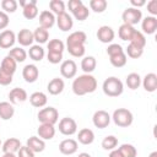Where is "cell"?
I'll return each mask as SVG.
<instances>
[{"label":"cell","mask_w":157,"mask_h":157,"mask_svg":"<svg viewBox=\"0 0 157 157\" xmlns=\"http://www.w3.org/2000/svg\"><path fill=\"white\" fill-rule=\"evenodd\" d=\"M97 90V80L91 74H83L77 76L72 81V92L76 96H85Z\"/></svg>","instance_id":"cell-1"},{"label":"cell","mask_w":157,"mask_h":157,"mask_svg":"<svg viewBox=\"0 0 157 157\" xmlns=\"http://www.w3.org/2000/svg\"><path fill=\"white\" fill-rule=\"evenodd\" d=\"M102 90H103L104 94L108 96V97H118V96H120L123 93L124 85L118 77L110 76V77H107L103 81Z\"/></svg>","instance_id":"cell-2"},{"label":"cell","mask_w":157,"mask_h":157,"mask_svg":"<svg viewBox=\"0 0 157 157\" xmlns=\"http://www.w3.org/2000/svg\"><path fill=\"white\" fill-rule=\"evenodd\" d=\"M110 118L113 119L114 124L120 126V128H128L134 121L132 113L129 109H126V108H118V109H115Z\"/></svg>","instance_id":"cell-3"},{"label":"cell","mask_w":157,"mask_h":157,"mask_svg":"<svg viewBox=\"0 0 157 157\" xmlns=\"http://www.w3.org/2000/svg\"><path fill=\"white\" fill-rule=\"evenodd\" d=\"M37 117H38V120L40 121V124H52V125H54L59 120V112L54 107H45V108H42L38 112Z\"/></svg>","instance_id":"cell-4"},{"label":"cell","mask_w":157,"mask_h":157,"mask_svg":"<svg viewBox=\"0 0 157 157\" xmlns=\"http://www.w3.org/2000/svg\"><path fill=\"white\" fill-rule=\"evenodd\" d=\"M121 18L124 21L125 25L129 26H134L136 23H139L142 20V12L140 9H135V7H126L123 13H121Z\"/></svg>","instance_id":"cell-5"},{"label":"cell","mask_w":157,"mask_h":157,"mask_svg":"<svg viewBox=\"0 0 157 157\" xmlns=\"http://www.w3.org/2000/svg\"><path fill=\"white\" fill-rule=\"evenodd\" d=\"M22 6V15L27 20H33L38 16V7L36 0H20Z\"/></svg>","instance_id":"cell-6"},{"label":"cell","mask_w":157,"mask_h":157,"mask_svg":"<svg viewBox=\"0 0 157 157\" xmlns=\"http://www.w3.org/2000/svg\"><path fill=\"white\" fill-rule=\"evenodd\" d=\"M59 131L65 135V136H71L74 134H76L77 131V124L76 121L70 118V117H65L59 121Z\"/></svg>","instance_id":"cell-7"},{"label":"cell","mask_w":157,"mask_h":157,"mask_svg":"<svg viewBox=\"0 0 157 157\" xmlns=\"http://www.w3.org/2000/svg\"><path fill=\"white\" fill-rule=\"evenodd\" d=\"M110 119H112V118H110L109 113L105 112V110H103V109L94 112V114H93V117H92L93 125H94L96 128H98V129H104V128H107V126L109 125V123H110Z\"/></svg>","instance_id":"cell-8"},{"label":"cell","mask_w":157,"mask_h":157,"mask_svg":"<svg viewBox=\"0 0 157 157\" xmlns=\"http://www.w3.org/2000/svg\"><path fill=\"white\" fill-rule=\"evenodd\" d=\"M60 74L65 78H72V77H75L76 74H77V65H76V63L74 60H71V59H67V60L61 61Z\"/></svg>","instance_id":"cell-9"},{"label":"cell","mask_w":157,"mask_h":157,"mask_svg":"<svg viewBox=\"0 0 157 157\" xmlns=\"http://www.w3.org/2000/svg\"><path fill=\"white\" fill-rule=\"evenodd\" d=\"M115 37L114 29L109 26H101L97 31V39L101 43H112Z\"/></svg>","instance_id":"cell-10"},{"label":"cell","mask_w":157,"mask_h":157,"mask_svg":"<svg viewBox=\"0 0 157 157\" xmlns=\"http://www.w3.org/2000/svg\"><path fill=\"white\" fill-rule=\"evenodd\" d=\"M38 76H39V70H38V67L34 64H27L22 69V77L28 83L36 82L37 78H38Z\"/></svg>","instance_id":"cell-11"},{"label":"cell","mask_w":157,"mask_h":157,"mask_svg":"<svg viewBox=\"0 0 157 157\" xmlns=\"http://www.w3.org/2000/svg\"><path fill=\"white\" fill-rule=\"evenodd\" d=\"M77 148H78V142L74 139H65L59 144V151L66 156L74 155L77 151Z\"/></svg>","instance_id":"cell-12"},{"label":"cell","mask_w":157,"mask_h":157,"mask_svg":"<svg viewBox=\"0 0 157 157\" xmlns=\"http://www.w3.org/2000/svg\"><path fill=\"white\" fill-rule=\"evenodd\" d=\"M55 23L58 25L59 29H61L63 32H67L74 27V20L66 11L64 13H60V15L56 16Z\"/></svg>","instance_id":"cell-13"},{"label":"cell","mask_w":157,"mask_h":157,"mask_svg":"<svg viewBox=\"0 0 157 157\" xmlns=\"http://www.w3.org/2000/svg\"><path fill=\"white\" fill-rule=\"evenodd\" d=\"M28 98L27 96V92L23 90V88H20V87H15L10 91L9 93V99H10V103L13 105V104H21L23 102H26Z\"/></svg>","instance_id":"cell-14"},{"label":"cell","mask_w":157,"mask_h":157,"mask_svg":"<svg viewBox=\"0 0 157 157\" xmlns=\"http://www.w3.org/2000/svg\"><path fill=\"white\" fill-rule=\"evenodd\" d=\"M16 42V34L11 29H4L0 33V48L9 49L11 48Z\"/></svg>","instance_id":"cell-15"},{"label":"cell","mask_w":157,"mask_h":157,"mask_svg":"<svg viewBox=\"0 0 157 157\" xmlns=\"http://www.w3.org/2000/svg\"><path fill=\"white\" fill-rule=\"evenodd\" d=\"M55 21H56V17L53 12H50L49 10H43L40 13H39V27L42 28H45V29H49L52 28L54 25H55Z\"/></svg>","instance_id":"cell-16"},{"label":"cell","mask_w":157,"mask_h":157,"mask_svg":"<svg viewBox=\"0 0 157 157\" xmlns=\"http://www.w3.org/2000/svg\"><path fill=\"white\" fill-rule=\"evenodd\" d=\"M16 40H17V42L20 43V45H22V47H31L32 43L34 42L33 32H31V31L27 29V28H22V29H20V32L17 33Z\"/></svg>","instance_id":"cell-17"},{"label":"cell","mask_w":157,"mask_h":157,"mask_svg":"<svg viewBox=\"0 0 157 157\" xmlns=\"http://www.w3.org/2000/svg\"><path fill=\"white\" fill-rule=\"evenodd\" d=\"M141 85L144 86L145 91L152 93L157 90V75L155 72H148L141 80Z\"/></svg>","instance_id":"cell-18"},{"label":"cell","mask_w":157,"mask_h":157,"mask_svg":"<svg viewBox=\"0 0 157 157\" xmlns=\"http://www.w3.org/2000/svg\"><path fill=\"white\" fill-rule=\"evenodd\" d=\"M142 32L146 34H153L157 29V18L155 16H146L141 20Z\"/></svg>","instance_id":"cell-19"},{"label":"cell","mask_w":157,"mask_h":157,"mask_svg":"<svg viewBox=\"0 0 157 157\" xmlns=\"http://www.w3.org/2000/svg\"><path fill=\"white\" fill-rule=\"evenodd\" d=\"M64 87H65V83H64V80L63 78H59V77H54L49 81L48 86H47V90L50 94L53 96H58L63 91H64Z\"/></svg>","instance_id":"cell-20"},{"label":"cell","mask_w":157,"mask_h":157,"mask_svg":"<svg viewBox=\"0 0 157 157\" xmlns=\"http://www.w3.org/2000/svg\"><path fill=\"white\" fill-rule=\"evenodd\" d=\"M37 132L38 137H40L42 140H52L55 136V128L52 124H40Z\"/></svg>","instance_id":"cell-21"},{"label":"cell","mask_w":157,"mask_h":157,"mask_svg":"<svg viewBox=\"0 0 157 157\" xmlns=\"http://www.w3.org/2000/svg\"><path fill=\"white\" fill-rule=\"evenodd\" d=\"M21 141L16 137H10L7 139L2 145H1V148H2V152L4 153H16L20 147H21Z\"/></svg>","instance_id":"cell-22"},{"label":"cell","mask_w":157,"mask_h":157,"mask_svg":"<svg viewBox=\"0 0 157 157\" xmlns=\"http://www.w3.org/2000/svg\"><path fill=\"white\" fill-rule=\"evenodd\" d=\"M26 146L29 147V150H32L34 153H38V152L44 151V148H45V142H44V140H42V139L38 137V136H31L29 139H27Z\"/></svg>","instance_id":"cell-23"},{"label":"cell","mask_w":157,"mask_h":157,"mask_svg":"<svg viewBox=\"0 0 157 157\" xmlns=\"http://www.w3.org/2000/svg\"><path fill=\"white\" fill-rule=\"evenodd\" d=\"M94 141V132L88 129V128H83L78 131L77 134V142L82 144V145H91Z\"/></svg>","instance_id":"cell-24"},{"label":"cell","mask_w":157,"mask_h":157,"mask_svg":"<svg viewBox=\"0 0 157 157\" xmlns=\"http://www.w3.org/2000/svg\"><path fill=\"white\" fill-rule=\"evenodd\" d=\"M48 102V98H47V94L43 93V92H33L31 96H29V103L36 107V108H42L47 104Z\"/></svg>","instance_id":"cell-25"},{"label":"cell","mask_w":157,"mask_h":157,"mask_svg":"<svg viewBox=\"0 0 157 157\" xmlns=\"http://www.w3.org/2000/svg\"><path fill=\"white\" fill-rule=\"evenodd\" d=\"M15 108L10 102H0V119L9 120L13 117Z\"/></svg>","instance_id":"cell-26"},{"label":"cell","mask_w":157,"mask_h":157,"mask_svg":"<svg viewBox=\"0 0 157 157\" xmlns=\"http://www.w3.org/2000/svg\"><path fill=\"white\" fill-rule=\"evenodd\" d=\"M87 36L83 31H75L66 38V44H85Z\"/></svg>","instance_id":"cell-27"},{"label":"cell","mask_w":157,"mask_h":157,"mask_svg":"<svg viewBox=\"0 0 157 157\" xmlns=\"http://www.w3.org/2000/svg\"><path fill=\"white\" fill-rule=\"evenodd\" d=\"M135 31L136 29L134 28V26H129V25L123 23L119 27V29H118V36H119V38L121 40H126V42L129 40L130 42V39H131V37H132V34H134Z\"/></svg>","instance_id":"cell-28"},{"label":"cell","mask_w":157,"mask_h":157,"mask_svg":"<svg viewBox=\"0 0 157 157\" xmlns=\"http://www.w3.org/2000/svg\"><path fill=\"white\" fill-rule=\"evenodd\" d=\"M27 54L29 55V58H31L33 61H40V60L44 58L45 52H44V49L42 48V45L34 44V45H31V47H29V50H28Z\"/></svg>","instance_id":"cell-29"},{"label":"cell","mask_w":157,"mask_h":157,"mask_svg":"<svg viewBox=\"0 0 157 157\" xmlns=\"http://www.w3.org/2000/svg\"><path fill=\"white\" fill-rule=\"evenodd\" d=\"M0 69H2L5 72H7V74H10V75H13L15 71H16V69H17V63H16L11 56L6 55V56L2 59V61H1Z\"/></svg>","instance_id":"cell-30"},{"label":"cell","mask_w":157,"mask_h":157,"mask_svg":"<svg viewBox=\"0 0 157 157\" xmlns=\"http://www.w3.org/2000/svg\"><path fill=\"white\" fill-rule=\"evenodd\" d=\"M97 66V61H96V58L94 56H85L82 60H81V69L83 70L85 74H91L92 71H94Z\"/></svg>","instance_id":"cell-31"},{"label":"cell","mask_w":157,"mask_h":157,"mask_svg":"<svg viewBox=\"0 0 157 157\" xmlns=\"http://www.w3.org/2000/svg\"><path fill=\"white\" fill-rule=\"evenodd\" d=\"M7 55L11 56L16 63H23L27 58V52L21 47H15V48L10 49Z\"/></svg>","instance_id":"cell-32"},{"label":"cell","mask_w":157,"mask_h":157,"mask_svg":"<svg viewBox=\"0 0 157 157\" xmlns=\"http://www.w3.org/2000/svg\"><path fill=\"white\" fill-rule=\"evenodd\" d=\"M33 38H34V40H36L39 45H40V44H44V43H47L48 39H49V32H48V29H45V28L37 27L36 31L33 32Z\"/></svg>","instance_id":"cell-33"},{"label":"cell","mask_w":157,"mask_h":157,"mask_svg":"<svg viewBox=\"0 0 157 157\" xmlns=\"http://www.w3.org/2000/svg\"><path fill=\"white\" fill-rule=\"evenodd\" d=\"M66 50L74 58H81L85 55V44H66Z\"/></svg>","instance_id":"cell-34"},{"label":"cell","mask_w":157,"mask_h":157,"mask_svg":"<svg viewBox=\"0 0 157 157\" xmlns=\"http://www.w3.org/2000/svg\"><path fill=\"white\" fill-rule=\"evenodd\" d=\"M125 83L126 86L130 88V90H137L141 85V77L137 72H131L126 76V80H125Z\"/></svg>","instance_id":"cell-35"},{"label":"cell","mask_w":157,"mask_h":157,"mask_svg":"<svg viewBox=\"0 0 157 157\" xmlns=\"http://www.w3.org/2000/svg\"><path fill=\"white\" fill-rule=\"evenodd\" d=\"M118 150L123 157H136L137 156L136 147L131 144H123L120 147H118Z\"/></svg>","instance_id":"cell-36"},{"label":"cell","mask_w":157,"mask_h":157,"mask_svg":"<svg viewBox=\"0 0 157 157\" xmlns=\"http://www.w3.org/2000/svg\"><path fill=\"white\" fill-rule=\"evenodd\" d=\"M49 7H50V12H53L54 15H60L65 12V2L63 0H50L49 1Z\"/></svg>","instance_id":"cell-37"},{"label":"cell","mask_w":157,"mask_h":157,"mask_svg":"<svg viewBox=\"0 0 157 157\" xmlns=\"http://www.w3.org/2000/svg\"><path fill=\"white\" fill-rule=\"evenodd\" d=\"M130 43L134 44V45H136V47H139V48H141V49H144L145 45H146V37L144 36L142 32H140V31L136 29L134 32L131 39H130Z\"/></svg>","instance_id":"cell-38"},{"label":"cell","mask_w":157,"mask_h":157,"mask_svg":"<svg viewBox=\"0 0 157 157\" xmlns=\"http://www.w3.org/2000/svg\"><path fill=\"white\" fill-rule=\"evenodd\" d=\"M48 52H52V53H61L64 52L65 49V44L63 40L60 39H52L48 42Z\"/></svg>","instance_id":"cell-39"},{"label":"cell","mask_w":157,"mask_h":157,"mask_svg":"<svg viewBox=\"0 0 157 157\" xmlns=\"http://www.w3.org/2000/svg\"><path fill=\"white\" fill-rule=\"evenodd\" d=\"M102 147L105 151H112L118 146V139L114 135H108L102 140Z\"/></svg>","instance_id":"cell-40"},{"label":"cell","mask_w":157,"mask_h":157,"mask_svg":"<svg viewBox=\"0 0 157 157\" xmlns=\"http://www.w3.org/2000/svg\"><path fill=\"white\" fill-rule=\"evenodd\" d=\"M107 6H108V2L105 0H91L90 1V9L96 13L104 12Z\"/></svg>","instance_id":"cell-41"},{"label":"cell","mask_w":157,"mask_h":157,"mask_svg":"<svg viewBox=\"0 0 157 157\" xmlns=\"http://www.w3.org/2000/svg\"><path fill=\"white\" fill-rule=\"evenodd\" d=\"M124 53L126 54V56H129L131 59H139L144 54V49H141V48H139V47L129 43V45L126 47V49H125Z\"/></svg>","instance_id":"cell-42"},{"label":"cell","mask_w":157,"mask_h":157,"mask_svg":"<svg viewBox=\"0 0 157 157\" xmlns=\"http://www.w3.org/2000/svg\"><path fill=\"white\" fill-rule=\"evenodd\" d=\"M109 60L114 67H123V66H125V64L128 61V56L125 53H120V54L109 56Z\"/></svg>","instance_id":"cell-43"},{"label":"cell","mask_w":157,"mask_h":157,"mask_svg":"<svg viewBox=\"0 0 157 157\" xmlns=\"http://www.w3.org/2000/svg\"><path fill=\"white\" fill-rule=\"evenodd\" d=\"M72 15H74V17L76 18V20H78V21H85L88 16H90V10H88V7H86L85 5H81L80 7H77L74 12H71Z\"/></svg>","instance_id":"cell-44"},{"label":"cell","mask_w":157,"mask_h":157,"mask_svg":"<svg viewBox=\"0 0 157 157\" xmlns=\"http://www.w3.org/2000/svg\"><path fill=\"white\" fill-rule=\"evenodd\" d=\"M17 6H18V2L16 0H2L1 1V9L6 13L15 12L17 10Z\"/></svg>","instance_id":"cell-45"},{"label":"cell","mask_w":157,"mask_h":157,"mask_svg":"<svg viewBox=\"0 0 157 157\" xmlns=\"http://www.w3.org/2000/svg\"><path fill=\"white\" fill-rule=\"evenodd\" d=\"M120 53H124V49L118 43H110L107 48V54L109 56H113V55H117V54H120Z\"/></svg>","instance_id":"cell-46"},{"label":"cell","mask_w":157,"mask_h":157,"mask_svg":"<svg viewBox=\"0 0 157 157\" xmlns=\"http://www.w3.org/2000/svg\"><path fill=\"white\" fill-rule=\"evenodd\" d=\"M47 59L50 64H59L63 61V54L61 53H52L48 52L47 53Z\"/></svg>","instance_id":"cell-47"},{"label":"cell","mask_w":157,"mask_h":157,"mask_svg":"<svg viewBox=\"0 0 157 157\" xmlns=\"http://www.w3.org/2000/svg\"><path fill=\"white\" fill-rule=\"evenodd\" d=\"M12 82V75L5 72L2 69H0V85L1 86H7Z\"/></svg>","instance_id":"cell-48"},{"label":"cell","mask_w":157,"mask_h":157,"mask_svg":"<svg viewBox=\"0 0 157 157\" xmlns=\"http://www.w3.org/2000/svg\"><path fill=\"white\" fill-rule=\"evenodd\" d=\"M17 157H34V152L27 146H21L17 151Z\"/></svg>","instance_id":"cell-49"},{"label":"cell","mask_w":157,"mask_h":157,"mask_svg":"<svg viewBox=\"0 0 157 157\" xmlns=\"http://www.w3.org/2000/svg\"><path fill=\"white\" fill-rule=\"evenodd\" d=\"M10 23L9 15L4 11H0V29H5Z\"/></svg>","instance_id":"cell-50"},{"label":"cell","mask_w":157,"mask_h":157,"mask_svg":"<svg viewBox=\"0 0 157 157\" xmlns=\"http://www.w3.org/2000/svg\"><path fill=\"white\" fill-rule=\"evenodd\" d=\"M147 11L151 13V16H155L157 15V0H150L147 2Z\"/></svg>","instance_id":"cell-51"},{"label":"cell","mask_w":157,"mask_h":157,"mask_svg":"<svg viewBox=\"0 0 157 157\" xmlns=\"http://www.w3.org/2000/svg\"><path fill=\"white\" fill-rule=\"evenodd\" d=\"M81 5H83V2L81 0H69V2H67V7H69V11L70 12H74Z\"/></svg>","instance_id":"cell-52"},{"label":"cell","mask_w":157,"mask_h":157,"mask_svg":"<svg viewBox=\"0 0 157 157\" xmlns=\"http://www.w3.org/2000/svg\"><path fill=\"white\" fill-rule=\"evenodd\" d=\"M130 4H131V7L140 9V7L146 5V1L145 0H130Z\"/></svg>","instance_id":"cell-53"},{"label":"cell","mask_w":157,"mask_h":157,"mask_svg":"<svg viewBox=\"0 0 157 157\" xmlns=\"http://www.w3.org/2000/svg\"><path fill=\"white\" fill-rule=\"evenodd\" d=\"M108 157H123L121 156V153L119 152V150L118 148H114V150H112L110 151V153H109V156Z\"/></svg>","instance_id":"cell-54"},{"label":"cell","mask_w":157,"mask_h":157,"mask_svg":"<svg viewBox=\"0 0 157 157\" xmlns=\"http://www.w3.org/2000/svg\"><path fill=\"white\" fill-rule=\"evenodd\" d=\"M77 157H91V155L87 153V152H81V153H78Z\"/></svg>","instance_id":"cell-55"},{"label":"cell","mask_w":157,"mask_h":157,"mask_svg":"<svg viewBox=\"0 0 157 157\" xmlns=\"http://www.w3.org/2000/svg\"><path fill=\"white\" fill-rule=\"evenodd\" d=\"M2 157H17V156H15V153H4Z\"/></svg>","instance_id":"cell-56"},{"label":"cell","mask_w":157,"mask_h":157,"mask_svg":"<svg viewBox=\"0 0 157 157\" xmlns=\"http://www.w3.org/2000/svg\"><path fill=\"white\" fill-rule=\"evenodd\" d=\"M148 157H157V151H153V152H151Z\"/></svg>","instance_id":"cell-57"},{"label":"cell","mask_w":157,"mask_h":157,"mask_svg":"<svg viewBox=\"0 0 157 157\" xmlns=\"http://www.w3.org/2000/svg\"><path fill=\"white\" fill-rule=\"evenodd\" d=\"M1 145H2V144H1V140H0V147H1Z\"/></svg>","instance_id":"cell-58"}]
</instances>
